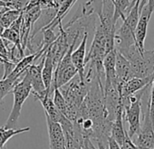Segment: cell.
I'll list each match as a JSON object with an SVG mask.
<instances>
[{
  "mask_svg": "<svg viewBox=\"0 0 154 149\" xmlns=\"http://www.w3.org/2000/svg\"><path fill=\"white\" fill-rule=\"evenodd\" d=\"M94 78H85V79H81L78 74H76L69 83L59 88L66 103V112L64 116L72 123H74L79 117L81 106L88 93L89 86Z\"/></svg>",
  "mask_w": 154,
  "mask_h": 149,
  "instance_id": "6da1fadb",
  "label": "cell"
},
{
  "mask_svg": "<svg viewBox=\"0 0 154 149\" xmlns=\"http://www.w3.org/2000/svg\"><path fill=\"white\" fill-rule=\"evenodd\" d=\"M119 53L130 63L132 78H146L154 77V50H145L141 53L134 45Z\"/></svg>",
  "mask_w": 154,
  "mask_h": 149,
  "instance_id": "7a4b0ae2",
  "label": "cell"
},
{
  "mask_svg": "<svg viewBox=\"0 0 154 149\" xmlns=\"http://www.w3.org/2000/svg\"><path fill=\"white\" fill-rule=\"evenodd\" d=\"M142 89L139 92L122 98L123 107V121L128 124L127 134L131 139H132L140 129L141 125V99Z\"/></svg>",
  "mask_w": 154,
  "mask_h": 149,
  "instance_id": "3957f363",
  "label": "cell"
},
{
  "mask_svg": "<svg viewBox=\"0 0 154 149\" xmlns=\"http://www.w3.org/2000/svg\"><path fill=\"white\" fill-rule=\"evenodd\" d=\"M31 92H32V87L30 85V81L27 76L25 73L23 78L14 87L12 90V93L14 95V103H13L11 113L4 125L5 128L7 129L16 128L18 118L21 115L22 106L25 101L31 94Z\"/></svg>",
  "mask_w": 154,
  "mask_h": 149,
  "instance_id": "277c9868",
  "label": "cell"
},
{
  "mask_svg": "<svg viewBox=\"0 0 154 149\" xmlns=\"http://www.w3.org/2000/svg\"><path fill=\"white\" fill-rule=\"evenodd\" d=\"M79 36H80V31L77 30L74 34L73 39L67 52L64 54V55L63 56V58L61 59V61L59 62V64L57 65L54 70L53 81L54 82L55 87L58 88H61L62 87L69 83L76 74H78L77 69L75 68V66L72 62L71 55L73 51L74 46L77 42V39L79 38Z\"/></svg>",
  "mask_w": 154,
  "mask_h": 149,
  "instance_id": "5b68a950",
  "label": "cell"
},
{
  "mask_svg": "<svg viewBox=\"0 0 154 149\" xmlns=\"http://www.w3.org/2000/svg\"><path fill=\"white\" fill-rule=\"evenodd\" d=\"M63 130L66 149H85V136L80 127L72 123L64 116L58 123Z\"/></svg>",
  "mask_w": 154,
  "mask_h": 149,
  "instance_id": "8992f818",
  "label": "cell"
},
{
  "mask_svg": "<svg viewBox=\"0 0 154 149\" xmlns=\"http://www.w3.org/2000/svg\"><path fill=\"white\" fill-rule=\"evenodd\" d=\"M45 53L42 55V58L38 64L31 65L26 71V74L27 76L32 87L31 94H33V96H44L47 92L42 78V69L45 63Z\"/></svg>",
  "mask_w": 154,
  "mask_h": 149,
  "instance_id": "52a82bcc",
  "label": "cell"
},
{
  "mask_svg": "<svg viewBox=\"0 0 154 149\" xmlns=\"http://www.w3.org/2000/svg\"><path fill=\"white\" fill-rule=\"evenodd\" d=\"M151 17V14L149 13L148 7L145 6L140 13V18L135 29V41H136V46L138 49L142 53L145 51L144 48V44H145V39L147 36V28H148V24L149 21Z\"/></svg>",
  "mask_w": 154,
  "mask_h": 149,
  "instance_id": "ba28073f",
  "label": "cell"
},
{
  "mask_svg": "<svg viewBox=\"0 0 154 149\" xmlns=\"http://www.w3.org/2000/svg\"><path fill=\"white\" fill-rule=\"evenodd\" d=\"M87 38H88V32L85 31L83 36V39L75 50L72 51L71 58L73 65L77 69L78 76L81 78V79H85V56H86V44H87Z\"/></svg>",
  "mask_w": 154,
  "mask_h": 149,
  "instance_id": "9c48e42d",
  "label": "cell"
},
{
  "mask_svg": "<svg viewBox=\"0 0 154 149\" xmlns=\"http://www.w3.org/2000/svg\"><path fill=\"white\" fill-rule=\"evenodd\" d=\"M45 118L48 129L50 149H66L64 135L61 125L58 123L51 121L46 116Z\"/></svg>",
  "mask_w": 154,
  "mask_h": 149,
  "instance_id": "30bf717a",
  "label": "cell"
},
{
  "mask_svg": "<svg viewBox=\"0 0 154 149\" xmlns=\"http://www.w3.org/2000/svg\"><path fill=\"white\" fill-rule=\"evenodd\" d=\"M115 77L120 88H122V87L128 80L132 78L130 63L122 54H120L117 51H116V62H115Z\"/></svg>",
  "mask_w": 154,
  "mask_h": 149,
  "instance_id": "8fae6325",
  "label": "cell"
},
{
  "mask_svg": "<svg viewBox=\"0 0 154 149\" xmlns=\"http://www.w3.org/2000/svg\"><path fill=\"white\" fill-rule=\"evenodd\" d=\"M52 95L53 94H51L49 91H47L44 96H34V97L35 100H38L42 104V106L45 109V116L51 121L55 122V123H59L63 115L61 114L57 110V108L55 107L54 101H53Z\"/></svg>",
  "mask_w": 154,
  "mask_h": 149,
  "instance_id": "7c38bea8",
  "label": "cell"
},
{
  "mask_svg": "<svg viewBox=\"0 0 154 149\" xmlns=\"http://www.w3.org/2000/svg\"><path fill=\"white\" fill-rule=\"evenodd\" d=\"M115 62H116V49L107 53L103 61V66L104 71V86L112 84H118L115 77ZM119 86V85H118Z\"/></svg>",
  "mask_w": 154,
  "mask_h": 149,
  "instance_id": "4fadbf2b",
  "label": "cell"
},
{
  "mask_svg": "<svg viewBox=\"0 0 154 149\" xmlns=\"http://www.w3.org/2000/svg\"><path fill=\"white\" fill-rule=\"evenodd\" d=\"M153 78H132L128 80L121 88V95L122 98L128 97L140 90L143 89L146 86L150 84L153 80Z\"/></svg>",
  "mask_w": 154,
  "mask_h": 149,
  "instance_id": "5bb4252c",
  "label": "cell"
},
{
  "mask_svg": "<svg viewBox=\"0 0 154 149\" xmlns=\"http://www.w3.org/2000/svg\"><path fill=\"white\" fill-rule=\"evenodd\" d=\"M54 66L53 63V58L51 55L46 51L45 63H44V66L42 69V78H43V82H44L45 89L49 92H50V88H51L53 79H54Z\"/></svg>",
  "mask_w": 154,
  "mask_h": 149,
  "instance_id": "9a60e30c",
  "label": "cell"
},
{
  "mask_svg": "<svg viewBox=\"0 0 154 149\" xmlns=\"http://www.w3.org/2000/svg\"><path fill=\"white\" fill-rule=\"evenodd\" d=\"M123 111H121L117 114L115 120L112 122V129H111V137H112L120 145L124 141L126 129L123 126V117H122Z\"/></svg>",
  "mask_w": 154,
  "mask_h": 149,
  "instance_id": "2e32d148",
  "label": "cell"
},
{
  "mask_svg": "<svg viewBox=\"0 0 154 149\" xmlns=\"http://www.w3.org/2000/svg\"><path fill=\"white\" fill-rule=\"evenodd\" d=\"M113 21L117 23L119 18H122L123 21L126 15L131 10V1L130 0H113Z\"/></svg>",
  "mask_w": 154,
  "mask_h": 149,
  "instance_id": "e0dca14e",
  "label": "cell"
},
{
  "mask_svg": "<svg viewBox=\"0 0 154 149\" xmlns=\"http://www.w3.org/2000/svg\"><path fill=\"white\" fill-rule=\"evenodd\" d=\"M30 131V127H24V128H13V129H7L4 126L0 128V148L5 146L6 143L12 138L14 135L26 133Z\"/></svg>",
  "mask_w": 154,
  "mask_h": 149,
  "instance_id": "ac0fdd59",
  "label": "cell"
},
{
  "mask_svg": "<svg viewBox=\"0 0 154 149\" xmlns=\"http://www.w3.org/2000/svg\"><path fill=\"white\" fill-rule=\"evenodd\" d=\"M21 78V79H22ZM21 79H15L12 78H7L5 79L0 78V103L4 99V97L12 92L14 87L21 80Z\"/></svg>",
  "mask_w": 154,
  "mask_h": 149,
  "instance_id": "d6986e66",
  "label": "cell"
},
{
  "mask_svg": "<svg viewBox=\"0 0 154 149\" xmlns=\"http://www.w3.org/2000/svg\"><path fill=\"white\" fill-rule=\"evenodd\" d=\"M22 11H17V10H7L3 14L0 15V24L3 26V27L8 28L13 22L17 19V17L20 16Z\"/></svg>",
  "mask_w": 154,
  "mask_h": 149,
  "instance_id": "ffe728a7",
  "label": "cell"
},
{
  "mask_svg": "<svg viewBox=\"0 0 154 149\" xmlns=\"http://www.w3.org/2000/svg\"><path fill=\"white\" fill-rule=\"evenodd\" d=\"M53 101H54V104L55 107L57 108V110L61 114H63L64 116L65 115V112H66V103H65V99L63 97L60 89L58 87H56L54 89Z\"/></svg>",
  "mask_w": 154,
  "mask_h": 149,
  "instance_id": "44dd1931",
  "label": "cell"
},
{
  "mask_svg": "<svg viewBox=\"0 0 154 149\" xmlns=\"http://www.w3.org/2000/svg\"><path fill=\"white\" fill-rule=\"evenodd\" d=\"M1 37L3 39H6L8 40L9 43H13L15 46H19V47H22L21 46V41H20V34L14 31L13 29L11 28H6L1 36ZM24 50V49H23Z\"/></svg>",
  "mask_w": 154,
  "mask_h": 149,
  "instance_id": "7402d4cb",
  "label": "cell"
},
{
  "mask_svg": "<svg viewBox=\"0 0 154 149\" xmlns=\"http://www.w3.org/2000/svg\"><path fill=\"white\" fill-rule=\"evenodd\" d=\"M28 3L29 0H7L5 5L8 10L23 11Z\"/></svg>",
  "mask_w": 154,
  "mask_h": 149,
  "instance_id": "603a6c76",
  "label": "cell"
},
{
  "mask_svg": "<svg viewBox=\"0 0 154 149\" xmlns=\"http://www.w3.org/2000/svg\"><path fill=\"white\" fill-rule=\"evenodd\" d=\"M149 115H150V118L152 121V125L154 127V78L151 83V87H150V94H149Z\"/></svg>",
  "mask_w": 154,
  "mask_h": 149,
  "instance_id": "cb8c5ba5",
  "label": "cell"
},
{
  "mask_svg": "<svg viewBox=\"0 0 154 149\" xmlns=\"http://www.w3.org/2000/svg\"><path fill=\"white\" fill-rule=\"evenodd\" d=\"M121 149H138V147L132 142V139H131L129 137V135L127 134V131H126V134H125L124 141L121 145Z\"/></svg>",
  "mask_w": 154,
  "mask_h": 149,
  "instance_id": "d4e9b609",
  "label": "cell"
},
{
  "mask_svg": "<svg viewBox=\"0 0 154 149\" xmlns=\"http://www.w3.org/2000/svg\"><path fill=\"white\" fill-rule=\"evenodd\" d=\"M8 49L9 47H8L4 42V39L2 37H0V56L2 58H4L5 60H8Z\"/></svg>",
  "mask_w": 154,
  "mask_h": 149,
  "instance_id": "484cf974",
  "label": "cell"
},
{
  "mask_svg": "<svg viewBox=\"0 0 154 149\" xmlns=\"http://www.w3.org/2000/svg\"><path fill=\"white\" fill-rule=\"evenodd\" d=\"M108 149H121V145L112 137L110 136L108 138Z\"/></svg>",
  "mask_w": 154,
  "mask_h": 149,
  "instance_id": "4316f807",
  "label": "cell"
},
{
  "mask_svg": "<svg viewBox=\"0 0 154 149\" xmlns=\"http://www.w3.org/2000/svg\"><path fill=\"white\" fill-rule=\"evenodd\" d=\"M146 6L148 7V9H149V13L152 15V13L154 12V0H148Z\"/></svg>",
  "mask_w": 154,
  "mask_h": 149,
  "instance_id": "83f0119b",
  "label": "cell"
},
{
  "mask_svg": "<svg viewBox=\"0 0 154 149\" xmlns=\"http://www.w3.org/2000/svg\"><path fill=\"white\" fill-rule=\"evenodd\" d=\"M0 8H6V5H5V3H4V2L0 1Z\"/></svg>",
  "mask_w": 154,
  "mask_h": 149,
  "instance_id": "f1b7e54d",
  "label": "cell"
},
{
  "mask_svg": "<svg viewBox=\"0 0 154 149\" xmlns=\"http://www.w3.org/2000/svg\"><path fill=\"white\" fill-rule=\"evenodd\" d=\"M0 149H8V148H7L6 146H4V147H2V148H0Z\"/></svg>",
  "mask_w": 154,
  "mask_h": 149,
  "instance_id": "f546056e",
  "label": "cell"
},
{
  "mask_svg": "<svg viewBox=\"0 0 154 149\" xmlns=\"http://www.w3.org/2000/svg\"><path fill=\"white\" fill-rule=\"evenodd\" d=\"M111 1H112V3H113V0H111Z\"/></svg>",
  "mask_w": 154,
  "mask_h": 149,
  "instance_id": "4dcf8cb0",
  "label": "cell"
}]
</instances>
